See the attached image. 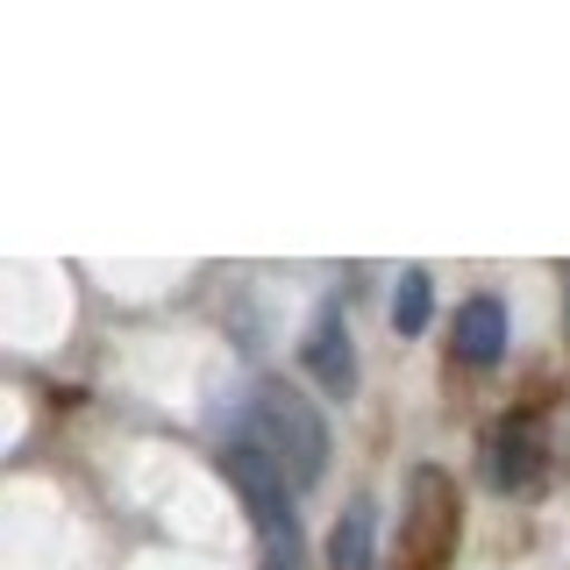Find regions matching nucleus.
I'll return each instance as SVG.
<instances>
[{"instance_id": "nucleus-1", "label": "nucleus", "mask_w": 570, "mask_h": 570, "mask_svg": "<svg viewBox=\"0 0 570 570\" xmlns=\"http://www.w3.org/2000/svg\"><path fill=\"white\" fill-rule=\"evenodd\" d=\"M243 435L257 442V450L272 456L285 478H293V492H314L321 478H328L335 442H328V421H321V406H314L299 385H285V379H257V385H249Z\"/></svg>"}, {"instance_id": "nucleus-2", "label": "nucleus", "mask_w": 570, "mask_h": 570, "mask_svg": "<svg viewBox=\"0 0 570 570\" xmlns=\"http://www.w3.org/2000/svg\"><path fill=\"white\" fill-rule=\"evenodd\" d=\"M222 471H228V485L243 492L249 521H257L264 570H307V534H299V513H293V478H285L249 435H236L222 450Z\"/></svg>"}, {"instance_id": "nucleus-3", "label": "nucleus", "mask_w": 570, "mask_h": 570, "mask_svg": "<svg viewBox=\"0 0 570 570\" xmlns=\"http://www.w3.org/2000/svg\"><path fill=\"white\" fill-rule=\"evenodd\" d=\"M456 478L435 471V463H414L406 478V521H400V549L414 570H442L456 549Z\"/></svg>"}, {"instance_id": "nucleus-4", "label": "nucleus", "mask_w": 570, "mask_h": 570, "mask_svg": "<svg viewBox=\"0 0 570 570\" xmlns=\"http://www.w3.org/2000/svg\"><path fill=\"white\" fill-rule=\"evenodd\" d=\"M299 364H307V379L328 392V400H350V392H356V343H350L343 299H321V307H314L307 343H299Z\"/></svg>"}, {"instance_id": "nucleus-5", "label": "nucleus", "mask_w": 570, "mask_h": 570, "mask_svg": "<svg viewBox=\"0 0 570 570\" xmlns=\"http://www.w3.org/2000/svg\"><path fill=\"white\" fill-rule=\"evenodd\" d=\"M542 471H549V442H542V421H528V414H507L485 435V478L499 492H534L542 485Z\"/></svg>"}, {"instance_id": "nucleus-6", "label": "nucleus", "mask_w": 570, "mask_h": 570, "mask_svg": "<svg viewBox=\"0 0 570 570\" xmlns=\"http://www.w3.org/2000/svg\"><path fill=\"white\" fill-rule=\"evenodd\" d=\"M450 350L463 356V364H499L507 356V307H499L492 293H478V299H463L456 321H450Z\"/></svg>"}, {"instance_id": "nucleus-7", "label": "nucleus", "mask_w": 570, "mask_h": 570, "mask_svg": "<svg viewBox=\"0 0 570 570\" xmlns=\"http://www.w3.org/2000/svg\"><path fill=\"white\" fill-rule=\"evenodd\" d=\"M371 549H379V499L356 492L343 513H335L328 534V570H371Z\"/></svg>"}, {"instance_id": "nucleus-8", "label": "nucleus", "mask_w": 570, "mask_h": 570, "mask_svg": "<svg viewBox=\"0 0 570 570\" xmlns=\"http://www.w3.org/2000/svg\"><path fill=\"white\" fill-rule=\"evenodd\" d=\"M435 321V278L428 272H400V293H392V328L400 335H421Z\"/></svg>"}, {"instance_id": "nucleus-9", "label": "nucleus", "mask_w": 570, "mask_h": 570, "mask_svg": "<svg viewBox=\"0 0 570 570\" xmlns=\"http://www.w3.org/2000/svg\"><path fill=\"white\" fill-rule=\"evenodd\" d=\"M563 285H570V272H563Z\"/></svg>"}]
</instances>
